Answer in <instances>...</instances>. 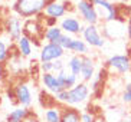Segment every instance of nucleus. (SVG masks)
<instances>
[{
    "instance_id": "obj_1",
    "label": "nucleus",
    "mask_w": 131,
    "mask_h": 122,
    "mask_svg": "<svg viewBox=\"0 0 131 122\" xmlns=\"http://www.w3.org/2000/svg\"><path fill=\"white\" fill-rule=\"evenodd\" d=\"M49 2L52 0H16L12 6V10L22 19H29L45 11V7Z\"/></svg>"
},
{
    "instance_id": "obj_2",
    "label": "nucleus",
    "mask_w": 131,
    "mask_h": 122,
    "mask_svg": "<svg viewBox=\"0 0 131 122\" xmlns=\"http://www.w3.org/2000/svg\"><path fill=\"white\" fill-rule=\"evenodd\" d=\"M105 68L110 73L114 75H128L131 72V56L130 55H112L107 59Z\"/></svg>"
},
{
    "instance_id": "obj_3",
    "label": "nucleus",
    "mask_w": 131,
    "mask_h": 122,
    "mask_svg": "<svg viewBox=\"0 0 131 122\" xmlns=\"http://www.w3.org/2000/svg\"><path fill=\"white\" fill-rule=\"evenodd\" d=\"M75 10L86 25H98L101 20L92 0H78L75 4Z\"/></svg>"
},
{
    "instance_id": "obj_4",
    "label": "nucleus",
    "mask_w": 131,
    "mask_h": 122,
    "mask_svg": "<svg viewBox=\"0 0 131 122\" xmlns=\"http://www.w3.org/2000/svg\"><path fill=\"white\" fill-rule=\"evenodd\" d=\"M66 91H68V99H66L65 105H69V106H77V105L84 103L89 98V93H91L88 83L84 82V80L78 82L73 88L66 89Z\"/></svg>"
},
{
    "instance_id": "obj_5",
    "label": "nucleus",
    "mask_w": 131,
    "mask_h": 122,
    "mask_svg": "<svg viewBox=\"0 0 131 122\" xmlns=\"http://www.w3.org/2000/svg\"><path fill=\"white\" fill-rule=\"evenodd\" d=\"M81 34H82V39L91 47L101 49V47L105 46V38L104 34H101L98 25H86V26H84V30H82Z\"/></svg>"
},
{
    "instance_id": "obj_6",
    "label": "nucleus",
    "mask_w": 131,
    "mask_h": 122,
    "mask_svg": "<svg viewBox=\"0 0 131 122\" xmlns=\"http://www.w3.org/2000/svg\"><path fill=\"white\" fill-rule=\"evenodd\" d=\"M66 50L62 47L59 43L55 42H46L45 45L40 46L39 52V60L40 62H52L55 59H61L65 56Z\"/></svg>"
},
{
    "instance_id": "obj_7",
    "label": "nucleus",
    "mask_w": 131,
    "mask_h": 122,
    "mask_svg": "<svg viewBox=\"0 0 131 122\" xmlns=\"http://www.w3.org/2000/svg\"><path fill=\"white\" fill-rule=\"evenodd\" d=\"M92 3L95 4L100 19L104 22H110V20H117L119 19V11L118 6L112 4L108 0H92Z\"/></svg>"
},
{
    "instance_id": "obj_8",
    "label": "nucleus",
    "mask_w": 131,
    "mask_h": 122,
    "mask_svg": "<svg viewBox=\"0 0 131 122\" xmlns=\"http://www.w3.org/2000/svg\"><path fill=\"white\" fill-rule=\"evenodd\" d=\"M4 30L7 33L10 42L15 43L23 34V20H22V17L17 15L9 16L6 19V23H4Z\"/></svg>"
},
{
    "instance_id": "obj_9",
    "label": "nucleus",
    "mask_w": 131,
    "mask_h": 122,
    "mask_svg": "<svg viewBox=\"0 0 131 122\" xmlns=\"http://www.w3.org/2000/svg\"><path fill=\"white\" fill-rule=\"evenodd\" d=\"M59 27L63 30V33L68 34H81L84 30L82 22L73 15H66L65 17H62L59 22Z\"/></svg>"
},
{
    "instance_id": "obj_10",
    "label": "nucleus",
    "mask_w": 131,
    "mask_h": 122,
    "mask_svg": "<svg viewBox=\"0 0 131 122\" xmlns=\"http://www.w3.org/2000/svg\"><path fill=\"white\" fill-rule=\"evenodd\" d=\"M15 92V98H16V103L20 105V106H26L29 108L32 105V101H33V96H32V91L29 88V85L25 83V82H19L13 88Z\"/></svg>"
},
{
    "instance_id": "obj_11",
    "label": "nucleus",
    "mask_w": 131,
    "mask_h": 122,
    "mask_svg": "<svg viewBox=\"0 0 131 122\" xmlns=\"http://www.w3.org/2000/svg\"><path fill=\"white\" fill-rule=\"evenodd\" d=\"M40 83L48 92L50 93H58V92L63 91V86L61 85L58 76L55 75L53 72H49V73H40Z\"/></svg>"
},
{
    "instance_id": "obj_12",
    "label": "nucleus",
    "mask_w": 131,
    "mask_h": 122,
    "mask_svg": "<svg viewBox=\"0 0 131 122\" xmlns=\"http://www.w3.org/2000/svg\"><path fill=\"white\" fill-rule=\"evenodd\" d=\"M45 15L50 16V17H56V19H62L68 15V6L66 2H58V0H52L48 3L45 7Z\"/></svg>"
},
{
    "instance_id": "obj_13",
    "label": "nucleus",
    "mask_w": 131,
    "mask_h": 122,
    "mask_svg": "<svg viewBox=\"0 0 131 122\" xmlns=\"http://www.w3.org/2000/svg\"><path fill=\"white\" fill-rule=\"evenodd\" d=\"M95 76V63L94 59L88 55L82 56V70H81V79L84 82H91Z\"/></svg>"
},
{
    "instance_id": "obj_14",
    "label": "nucleus",
    "mask_w": 131,
    "mask_h": 122,
    "mask_svg": "<svg viewBox=\"0 0 131 122\" xmlns=\"http://www.w3.org/2000/svg\"><path fill=\"white\" fill-rule=\"evenodd\" d=\"M56 76H58L61 85L63 86V89H71V88H73V86L78 83V80H79V76L73 75L69 69H66V68L63 69V70H61V72L56 73Z\"/></svg>"
},
{
    "instance_id": "obj_15",
    "label": "nucleus",
    "mask_w": 131,
    "mask_h": 122,
    "mask_svg": "<svg viewBox=\"0 0 131 122\" xmlns=\"http://www.w3.org/2000/svg\"><path fill=\"white\" fill-rule=\"evenodd\" d=\"M107 73H108L107 68H102L95 73L94 79L91 80V82H92V85H91V92H92L95 96H98V98L102 95V86H104V80H105Z\"/></svg>"
},
{
    "instance_id": "obj_16",
    "label": "nucleus",
    "mask_w": 131,
    "mask_h": 122,
    "mask_svg": "<svg viewBox=\"0 0 131 122\" xmlns=\"http://www.w3.org/2000/svg\"><path fill=\"white\" fill-rule=\"evenodd\" d=\"M15 43H16V46H17V49H19V53L22 57L32 56V52H33V42H32L30 38H27L26 34H22Z\"/></svg>"
},
{
    "instance_id": "obj_17",
    "label": "nucleus",
    "mask_w": 131,
    "mask_h": 122,
    "mask_svg": "<svg viewBox=\"0 0 131 122\" xmlns=\"http://www.w3.org/2000/svg\"><path fill=\"white\" fill-rule=\"evenodd\" d=\"M68 52H71V53H73V55H81V56H84V55H88L89 45L85 42L84 39L73 38L71 45L68 46Z\"/></svg>"
},
{
    "instance_id": "obj_18",
    "label": "nucleus",
    "mask_w": 131,
    "mask_h": 122,
    "mask_svg": "<svg viewBox=\"0 0 131 122\" xmlns=\"http://www.w3.org/2000/svg\"><path fill=\"white\" fill-rule=\"evenodd\" d=\"M30 114L26 106H19L15 108L13 111H10L6 116V122H25L27 118V115Z\"/></svg>"
},
{
    "instance_id": "obj_19",
    "label": "nucleus",
    "mask_w": 131,
    "mask_h": 122,
    "mask_svg": "<svg viewBox=\"0 0 131 122\" xmlns=\"http://www.w3.org/2000/svg\"><path fill=\"white\" fill-rule=\"evenodd\" d=\"M61 122H82L81 119V112L75 109L73 106H65L62 108V116Z\"/></svg>"
},
{
    "instance_id": "obj_20",
    "label": "nucleus",
    "mask_w": 131,
    "mask_h": 122,
    "mask_svg": "<svg viewBox=\"0 0 131 122\" xmlns=\"http://www.w3.org/2000/svg\"><path fill=\"white\" fill-rule=\"evenodd\" d=\"M63 30H62L59 26H52V27H46L45 29V34H43V39L46 42H55L58 43L59 39L62 38Z\"/></svg>"
},
{
    "instance_id": "obj_21",
    "label": "nucleus",
    "mask_w": 131,
    "mask_h": 122,
    "mask_svg": "<svg viewBox=\"0 0 131 122\" xmlns=\"http://www.w3.org/2000/svg\"><path fill=\"white\" fill-rule=\"evenodd\" d=\"M66 66H68V69H69L73 75L81 76V70H82V56H81V55H72V56L69 57L68 63H66Z\"/></svg>"
},
{
    "instance_id": "obj_22",
    "label": "nucleus",
    "mask_w": 131,
    "mask_h": 122,
    "mask_svg": "<svg viewBox=\"0 0 131 122\" xmlns=\"http://www.w3.org/2000/svg\"><path fill=\"white\" fill-rule=\"evenodd\" d=\"M62 108L58 105H53L50 108H46L45 111V122H61Z\"/></svg>"
},
{
    "instance_id": "obj_23",
    "label": "nucleus",
    "mask_w": 131,
    "mask_h": 122,
    "mask_svg": "<svg viewBox=\"0 0 131 122\" xmlns=\"http://www.w3.org/2000/svg\"><path fill=\"white\" fill-rule=\"evenodd\" d=\"M39 102H40V105L45 106V108H50V106H53V105L58 103L56 99H55V95L50 96L46 91H40V93H39Z\"/></svg>"
},
{
    "instance_id": "obj_24",
    "label": "nucleus",
    "mask_w": 131,
    "mask_h": 122,
    "mask_svg": "<svg viewBox=\"0 0 131 122\" xmlns=\"http://www.w3.org/2000/svg\"><path fill=\"white\" fill-rule=\"evenodd\" d=\"M10 57V49L9 46L3 42V39H0V63L6 62Z\"/></svg>"
},
{
    "instance_id": "obj_25",
    "label": "nucleus",
    "mask_w": 131,
    "mask_h": 122,
    "mask_svg": "<svg viewBox=\"0 0 131 122\" xmlns=\"http://www.w3.org/2000/svg\"><path fill=\"white\" fill-rule=\"evenodd\" d=\"M121 99H123L124 103H128V105H131V82L125 83V86H124V91H123V95H121Z\"/></svg>"
},
{
    "instance_id": "obj_26",
    "label": "nucleus",
    "mask_w": 131,
    "mask_h": 122,
    "mask_svg": "<svg viewBox=\"0 0 131 122\" xmlns=\"http://www.w3.org/2000/svg\"><path fill=\"white\" fill-rule=\"evenodd\" d=\"M72 34H68V33H63V34H62V38L61 39H59V45H61L62 46V47H63V49H65V50H68V46H69L71 45V42H72Z\"/></svg>"
},
{
    "instance_id": "obj_27",
    "label": "nucleus",
    "mask_w": 131,
    "mask_h": 122,
    "mask_svg": "<svg viewBox=\"0 0 131 122\" xmlns=\"http://www.w3.org/2000/svg\"><path fill=\"white\" fill-rule=\"evenodd\" d=\"M39 70H40V73L53 72V62H40L39 63Z\"/></svg>"
},
{
    "instance_id": "obj_28",
    "label": "nucleus",
    "mask_w": 131,
    "mask_h": 122,
    "mask_svg": "<svg viewBox=\"0 0 131 122\" xmlns=\"http://www.w3.org/2000/svg\"><path fill=\"white\" fill-rule=\"evenodd\" d=\"M58 20L56 17H50V16H45L43 17V26L45 27H52V26H58Z\"/></svg>"
},
{
    "instance_id": "obj_29",
    "label": "nucleus",
    "mask_w": 131,
    "mask_h": 122,
    "mask_svg": "<svg viewBox=\"0 0 131 122\" xmlns=\"http://www.w3.org/2000/svg\"><path fill=\"white\" fill-rule=\"evenodd\" d=\"M53 62V72H61V70H63V69L66 68V63L63 60H62V57L61 59H55V60H52Z\"/></svg>"
},
{
    "instance_id": "obj_30",
    "label": "nucleus",
    "mask_w": 131,
    "mask_h": 122,
    "mask_svg": "<svg viewBox=\"0 0 131 122\" xmlns=\"http://www.w3.org/2000/svg\"><path fill=\"white\" fill-rule=\"evenodd\" d=\"M81 119L82 122H95V116L89 112H81Z\"/></svg>"
},
{
    "instance_id": "obj_31",
    "label": "nucleus",
    "mask_w": 131,
    "mask_h": 122,
    "mask_svg": "<svg viewBox=\"0 0 131 122\" xmlns=\"http://www.w3.org/2000/svg\"><path fill=\"white\" fill-rule=\"evenodd\" d=\"M127 38H128V40H130V43H131V20L127 22Z\"/></svg>"
},
{
    "instance_id": "obj_32",
    "label": "nucleus",
    "mask_w": 131,
    "mask_h": 122,
    "mask_svg": "<svg viewBox=\"0 0 131 122\" xmlns=\"http://www.w3.org/2000/svg\"><path fill=\"white\" fill-rule=\"evenodd\" d=\"M128 20H131V7H130V19H128Z\"/></svg>"
},
{
    "instance_id": "obj_33",
    "label": "nucleus",
    "mask_w": 131,
    "mask_h": 122,
    "mask_svg": "<svg viewBox=\"0 0 131 122\" xmlns=\"http://www.w3.org/2000/svg\"><path fill=\"white\" fill-rule=\"evenodd\" d=\"M128 122H131V116H130V119H128Z\"/></svg>"
},
{
    "instance_id": "obj_34",
    "label": "nucleus",
    "mask_w": 131,
    "mask_h": 122,
    "mask_svg": "<svg viewBox=\"0 0 131 122\" xmlns=\"http://www.w3.org/2000/svg\"><path fill=\"white\" fill-rule=\"evenodd\" d=\"M121 2H128V0H121Z\"/></svg>"
}]
</instances>
